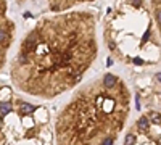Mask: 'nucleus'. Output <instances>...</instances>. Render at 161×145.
<instances>
[{
    "instance_id": "obj_1",
    "label": "nucleus",
    "mask_w": 161,
    "mask_h": 145,
    "mask_svg": "<svg viewBox=\"0 0 161 145\" xmlns=\"http://www.w3.org/2000/svg\"><path fill=\"white\" fill-rule=\"evenodd\" d=\"M97 56V16L84 10L53 13L24 34L8 72L16 90L52 100L76 87Z\"/></svg>"
},
{
    "instance_id": "obj_2",
    "label": "nucleus",
    "mask_w": 161,
    "mask_h": 145,
    "mask_svg": "<svg viewBox=\"0 0 161 145\" xmlns=\"http://www.w3.org/2000/svg\"><path fill=\"white\" fill-rule=\"evenodd\" d=\"M131 89L103 72L71 95L55 119V145H114L131 115Z\"/></svg>"
},
{
    "instance_id": "obj_3",
    "label": "nucleus",
    "mask_w": 161,
    "mask_h": 145,
    "mask_svg": "<svg viewBox=\"0 0 161 145\" xmlns=\"http://www.w3.org/2000/svg\"><path fill=\"white\" fill-rule=\"evenodd\" d=\"M108 50L126 64H156L161 60V37L145 0H122L108 10L105 23Z\"/></svg>"
},
{
    "instance_id": "obj_4",
    "label": "nucleus",
    "mask_w": 161,
    "mask_h": 145,
    "mask_svg": "<svg viewBox=\"0 0 161 145\" xmlns=\"http://www.w3.org/2000/svg\"><path fill=\"white\" fill-rule=\"evenodd\" d=\"M55 131L44 105L21 98L12 87H2V145H53Z\"/></svg>"
},
{
    "instance_id": "obj_5",
    "label": "nucleus",
    "mask_w": 161,
    "mask_h": 145,
    "mask_svg": "<svg viewBox=\"0 0 161 145\" xmlns=\"http://www.w3.org/2000/svg\"><path fill=\"white\" fill-rule=\"evenodd\" d=\"M2 13H0V42H2V68H5L8 50L12 47L16 34V26L7 13V0H0Z\"/></svg>"
},
{
    "instance_id": "obj_6",
    "label": "nucleus",
    "mask_w": 161,
    "mask_h": 145,
    "mask_svg": "<svg viewBox=\"0 0 161 145\" xmlns=\"http://www.w3.org/2000/svg\"><path fill=\"white\" fill-rule=\"evenodd\" d=\"M90 2H93V0H45V5L53 13H64L71 8H76L84 3H90Z\"/></svg>"
},
{
    "instance_id": "obj_7",
    "label": "nucleus",
    "mask_w": 161,
    "mask_h": 145,
    "mask_svg": "<svg viewBox=\"0 0 161 145\" xmlns=\"http://www.w3.org/2000/svg\"><path fill=\"white\" fill-rule=\"evenodd\" d=\"M150 8H152L153 20H155V24H156L161 37V0H150Z\"/></svg>"
},
{
    "instance_id": "obj_8",
    "label": "nucleus",
    "mask_w": 161,
    "mask_h": 145,
    "mask_svg": "<svg viewBox=\"0 0 161 145\" xmlns=\"http://www.w3.org/2000/svg\"><path fill=\"white\" fill-rule=\"evenodd\" d=\"M15 2H16V3H18V5H24V3H26V2H28V0H15Z\"/></svg>"
}]
</instances>
